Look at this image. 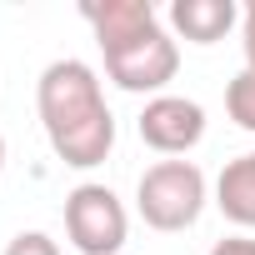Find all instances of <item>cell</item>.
<instances>
[{
    "label": "cell",
    "instance_id": "1",
    "mask_svg": "<svg viewBox=\"0 0 255 255\" xmlns=\"http://www.w3.org/2000/svg\"><path fill=\"white\" fill-rule=\"evenodd\" d=\"M35 110L55 160H65L70 170H95L115 150V115L105 105L100 75L85 60H50L35 80Z\"/></svg>",
    "mask_w": 255,
    "mask_h": 255
},
{
    "label": "cell",
    "instance_id": "2",
    "mask_svg": "<svg viewBox=\"0 0 255 255\" xmlns=\"http://www.w3.org/2000/svg\"><path fill=\"white\" fill-rule=\"evenodd\" d=\"M90 20L100 50H105V75L130 90V95H165V85L180 70V45L160 25L150 0H90L80 5Z\"/></svg>",
    "mask_w": 255,
    "mask_h": 255
},
{
    "label": "cell",
    "instance_id": "3",
    "mask_svg": "<svg viewBox=\"0 0 255 255\" xmlns=\"http://www.w3.org/2000/svg\"><path fill=\"white\" fill-rule=\"evenodd\" d=\"M205 200H210V185H205V170L195 160H155L135 180V210L160 235L190 230L200 220Z\"/></svg>",
    "mask_w": 255,
    "mask_h": 255
},
{
    "label": "cell",
    "instance_id": "4",
    "mask_svg": "<svg viewBox=\"0 0 255 255\" xmlns=\"http://www.w3.org/2000/svg\"><path fill=\"white\" fill-rule=\"evenodd\" d=\"M65 235L80 255H120L130 240V215L110 185H75L65 195Z\"/></svg>",
    "mask_w": 255,
    "mask_h": 255
},
{
    "label": "cell",
    "instance_id": "5",
    "mask_svg": "<svg viewBox=\"0 0 255 255\" xmlns=\"http://www.w3.org/2000/svg\"><path fill=\"white\" fill-rule=\"evenodd\" d=\"M140 140L160 155H190L200 140H205V105L200 100H185V95H155L145 100L140 110Z\"/></svg>",
    "mask_w": 255,
    "mask_h": 255
},
{
    "label": "cell",
    "instance_id": "6",
    "mask_svg": "<svg viewBox=\"0 0 255 255\" xmlns=\"http://www.w3.org/2000/svg\"><path fill=\"white\" fill-rule=\"evenodd\" d=\"M240 5L235 0H175L170 5V25L175 35H185L190 45H215L235 30Z\"/></svg>",
    "mask_w": 255,
    "mask_h": 255
},
{
    "label": "cell",
    "instance_id": "7",
    "mask_svg": "<svg viewBox=\"0 0 255 255\" xmlns=\"http://www.w3.org/2000/svg\"><path fill=\"white\" fill-rule=\"evenodd\" d=\"M215 205L230 225L240 230H255V150L225 160L220 180H215Z\"/></svg>",
    "mask_w": 255,
    "mask_h": 255
},
{
    "label": "cell",
    "instance_id": "8",
    "mask_svg": "<svg viewBox=\"0 0 255 255\" xmlns=\"http://www.w3.org/2000/svg\"><path fill=\"white\" fill-rule=\"evenodd\" d=\"M225 110H230V120L240 125V130L255 135V65H245V70L225 85Z\"/></svg>",
    "mask_w": 255,
    "mask_h": 255
},
{
    "label": "cell",
    "instance_id": "9",
    "mask_svg": "<svg viewBox=\"0 0 255 255\" xmlns=\"http://www.w3.org/2000/svg\"><path fill=\"white\" fill-rule=\"evenodd\" d=\"M5 255H60V245H55L45 230H20V235H10Z\"/></svg>",
    "mask_w": 255,
    "mask_h": 255
},
{
    "label": "cell",
    "instance_id": "10",
    "mask_svg": "<svg viewBox=\"0 0 255 255\" xmlns=\"http://www.w3.org/2000/svg\"><path fill=\"white\" fill-rule=\"evenodd\" d=\"M240 45H245V65H255V0L240 10Z\"/></svg>",
    "mask_w": 255,
    "mask_h": 255
},
{
    "label": "cell",
    "instance_id": "11",
    "mask_svg": "<svg viewBox=\"0 0 255 255\" xmlns=\"http://www.w3.org/2000/svg\"><path fill=\"white\" fill-rule=\"evenodd\" d=\"M210 255H255V240L250 235H225L210 245Z\"/></svg>",
    "mask_w": 255,
    "mask_h": 255
},
{
    "label": "cell",
    "instance_id": "12",
    "mask_svg": "<svg viewBox=\"0 0 255 255\" xmlns=\"http://www.w3.org/2000/svg\"><path fill=\"white\" fill-rule=\"evenodd\" d=\"M0 170H5V135H0Z\"/></svg>",
    "mask_w": 255,
    "mask_h": 255
}]
</instances>
